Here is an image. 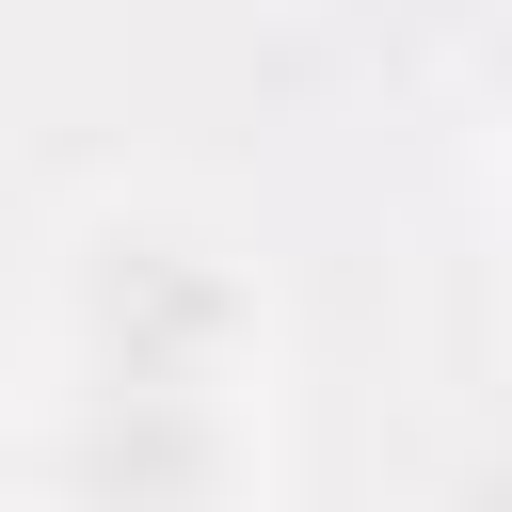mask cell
<instances>
[{
	"mask_svg": "<svg viewBox=\"0 0 512 512\" xmlns=\"http://www.w3.org/2000/svg\"><path fill=\"white\" fill-rule=\"evenodd\" d=\"M448 96L512 144V0H480V16H448Z\"/></svg>",
	"mask_w": 512,
	"mask_h": 512,
	"instance_id": "cell-3",
	"label": "cell"
},
{
	"mask_svg": "<svg viewBox=\"0 0 512 512\" xmlns=\"http://www.w3.org/2000/svg\"><path fill=\"white\" fill-rule=\"evenodd\" d=\"M496 256H512V176H496Z\"/></svg>",
	"mask_w": 512,
	"mask_h": 512,
	"instance_id": "cell-4",
	"label": "cell"
},
{
	"mask_svg": "<svg viewBox=\"0 0 512 512\" xmlns=\"http://www.w3.org/2000/svg\"><path fill=\"white\" fill-rule=\"evenodd\" d=\"M48 384L272 400V256L208 192H96L48 240Z\"/></svg>",
	"mask_w": 512,
	"mask_h": 512,
	"instance_id": "cell-1",
	"label": "cell"
},
{
	"mask_svg": "<svg viewBox=\"0 0 512 512\" xmlns=\"http://www.w3.org/2000/svg\"><path fill=\"white\" fill-rule=\"evenodd\" d=\"M272 400H176V384H32L16 496L32 512H256Z\"/></svg>",
	"mask_w": 512,
	"mask_h": 512,
	"instance_id": "cell-2",
	"label": "cell"
}]
</instances>
